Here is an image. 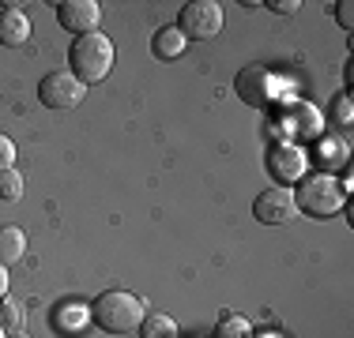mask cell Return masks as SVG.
I'll return each instance as SVG.
<instances>
[{"label":"cell","instance_id":"cell-1","mask_svg":"<svg viewBox=\"0 0 354 338\" xmlns=\"http://www.w3.org/2000/svg\"><path fill=\"white\" fill-rule=\"evenodd\" d=\"M113 57H117V49L102 30L80 34V38L72 41V49H68V72L83 83V87H95V83H102L109 75Z\"/></svg>","mask_w":354,"mask_h":338},{"label":"cell","instance_id":"cell-2","mask_svg":"<svg viewBox=\"0 0 354 338\" xmlns=\"http://www.w3.org/2000/svg\"><path fill=\"white\" fill-rule=\"evenodd\" d=\"M143 316H147L143 301L129 290H106L102 297H95V304H91V324L102 327L106 335L136 331V327L143 324Z\"/></svg>","mask_w":354,"mask_h":338},{"label":"cell","instance_id":"cell-3","mask_svg":"<svg viewBox=\"0 0 354 338\" xmlns=\"http://www.w3.org/2000/svg\"><path fill=\"white\" fill-rule=\"evenodd\" d=\"M301 188L294 192V207L309 218H332L335 210L347 207V192L339 188L332 173H306L301 177Z\"/></svg>","mask_w":354,"mask_h":338},{"label":"cell","instance_id":"cell-4","mask_svg":"<svg viewBox=\"0 0 354 338\" xmlns=\"http://www.w3.org/2000/svg\"><path fill=\"white\" fill-rule=\"evenodd\" d=\"M275 132L283 135L279 143H298V147H306V143H317L320 135H324V121H320L317 106L313 101H286V106L275 109Z\"/></svg>","mask_w":354,"mask_h":338},{"label":"cell","instance_id":"cell-5","mask_svg":"<svg viewBox=\"0 0 354 338\" xmlns=\"http://www.w3.org/2000/svg\"><path fill=\"white\" fill-rule=\"evenodd\" d=\"M174 27L185 34V41H212L223 30V4L218 0H192L181 8Z\"/></svg>","mask_w":354,"mask_h":338},{"label":"cell","instance_id":"cell-6","mask_svg":"<svg viewBox=\"0 0 354 338\" xmlns=\"http://www.w3.org/2000/svg\"><path fill=\"white\" fill-rule=\"evenodd\" d=\"M268 173L279 188H294L309 173V150L298 143H272L268 150Z\"/></svg>","mask_w":354,"mask_h":338},{"label":"cell","instance_id":"cell-7","mask_svg":"<svg viewBox=\"0 0 354 338\" xmlns=\"http://www.w3.org/2000/svg\"><path fill=\"white\" fill-rule=\"evenodd\" d=\"M83 98H87V87L75 79L68 68H57V72L41 75V83H38V101L46 109H75Z\"/></svg>","mask_w":354,"mask_h":338},{"label":"cell","instance_id":"cell-8","mask_svg":"<svg viewBox=\"0 0 354 338\" xmlns=\"http://www.w3.org/2000/svg\"><path fill=\"white\" fill-rule=\"evenodd\" d=\"M298 207H294V192L290 188H264L252 199V218L264 226H286L294 222Z\"/></svg>","mask_w":354,"mask_h":338},{"label":"cell","instance_id":"cell-9","mask_svg":"<svg viewBox=\"0 0 354 338\" xmlns=\"http://www.w3.org/2000/svg\"><path fill=\"white\" fill-rule=\"evenodd\" d=\"M275 75L268 72L264 64H249V68H241V75L234 79V90L241 95V101H249V106H272L275 101Z\"/></svg>","mask_w":354,"mask_h":338},{"label":"cell","instance_id":"cell-10","mask_svg":"<svg viewBox=\"0 0 354 338\" xmlns=\"http://www.w3.org/2000/svg\"><path fill=\"white\" fill-rule=\"evenodd\" d=\"M57 23L64 30H72L75 38L80 34H95L98 23H102V4L98 0H61L57 4Z\"/></svg>","mask_w":354,"mask_h":338},{"label":"cell","instance_id":"cell-11","mask_svg":"<svg viewBox=\"0 0 354 338\" xmlns=\"http://www.w3.org/2000/svg\"><path fill=\"white\" fill-rule=\"evenodd\" d=\"M30 38V15L23 12V4H8L0 12V46L15 49Z\"/></svg>","mask_w":354,"mask_h":338},{"label":"cell","instance_id":"cell-12","mask_svg":"<svg viewBox=\"0 0 354 338\" xmlns=\"http://www.w3.org/2000/svg\"><path fill=\"white\" fill-rule=\"evenodd\" d=\"M185 49H189V41H185V34L177 27H162L151 38V53H155L158 61H181Z\"/></svg>","mask_w":354,"mask_h":338},{"label":"cell","instance_id":"cell-13","mask_svg":"<svg viewBox=\"0 0 354 338\" xmlns=\"http://www.w3.org/2000/svg\"><path fill=\"white\" fill-rule=\"evenodd\" d=\"M27 252V233L19 226H0V267H12Z\"/></svg>","mask_w":354,"mask_h":338},{"label":"cell","instance_id":"cell-14","mask_svg":"<svg viewBox=\"0 0 354 338\" xmlns=\"http://www.w3.org/2000/svg\"><path fill=\"white\" fill-rule=\"evenodd\" d=\"M87 324H91V308H83V304H64V308L53 312V327L68 338H75Z\"/></svg>","mask_w":354,"mask_h":338},{"label":"cell","instance_id":"cell-15","mask_svg":"<svg viewBox=\"0 0 354 338\" xmlns=\"http://www.w3.org/2000/svg\"><path fill=\"white\" fill-rule=\"evenodd\" d=\"M309 162H320V166H324L320 173H328V169H335V166H347V143L320 135V139H317V158H309Z\"/></svg>","mask_w":354,"mask_h":338},{"label":"cell","instance_id":"cell-16","mask_svg":"<svg viewBox=\"0 0 354 338\" xmlns=\"http://www.w3.org/2000/svg\"><path fill=\"white\" fill-rule=\"evenodd\" d=\"M212 338H252V324L241 316V312H223Z\"/></svg>","mask_w":354,"mask_h":338},{"label":"cell","instance_id":"cell-17","mask_svg":"<svg viewBox=\"0 0 354 338\" xmlns=\"http://www.w3.org/2000/svg\"><path fill=\"white\" fill-rule=\"evenodd\" d=\"M136 331L140 338H177V324L170 316H162V312H147Z\"/></svg>","mask_w":354,"mask_h":338},{"label":"cell","instance_id":"cell-18","mask_svg":"<svg viewBox=\"0 0 354 338\" xmlns=\"http://www.w3.org/2000/svg\"><path fill=\"white\" fill-rule=\"evenodd\" d=\"M23 324H27V312H23V304L12 301V297L0 301V327H4V335H19Z\"/></svg>","mask_w":354,"mask_h":338},{"label":"cell","instance_id":"cell-19","mask_svg":"<svg viewBox=\"0 0 354 338\" xmlns=\"http://www.w3.org/2000/svg\"><path fill=\"white\" fill-rule=\"evenodd\" d=\"M0 199L4 203H15V199H23V173L19 169H0Z\"/></svg>","mask_w":354,"mask_h":338},{"label":"cell","instance_id":"cell-20","mask_svg":"<svg viewBox=\"0 0 354 338\" xmlns=\"http://www.w3.org/2000/svg\"><path fill=\"white\" fill-rule=\"evenodd\" d=\"M332 121H335V128H343V132L351 128V121H354V101H351V95H339V98H335Z\"/></svg>","mask_w":354,"mask_h":338},{"label":"cell","instance_id":"cell-21","mask_svg":"<svg viewBox=\"0 0 354 338\" xmlns=\"http://www.w3.org/2000/svg\"><path fill=\"white\" fill-rule=\"evenodd\" d=\"M335 23H339L343 30L354 27V4L351 0H339V4H335Z\"/></svg>","mask_w":354,"mask_h":338},{"label":"cell","instance_id":"cell-22","mask_svg":"<svg viewBox=\"0 0 354 338\" xmlns=\"http://www.w3.org/2000/svg\"><path fill=\"white\" fill-rule=\"evenodd\" d=\"M15 166V143L0 132V169H12Z\"/></svg>","mask_w":354,"mask_h":338},{"label":"cell","instance_id":"cell-23","mask_svg":"<svg viewBox=\"0 0 354 338\" xmlns=\"http://www.w3.org/2000/svg\"><path fill=\"white\" fill-rule=\"evenodd\" d=\"M268 8H272L275 15H294L301 8V0H268Z\"/></svg>","mask_w":354,"mask_h":338},{"label":"cell","instance_id":"cell-24","mask_svg":"<svg viewBox=\"0 0 354 338\" xmlns=\"http://www.w3.org/2000/svg\"><path fill=\"white\" fill-rule=\"evenodd\" d=\"M8 297V267H0V301Z\"/></svg>","mask_w":354,"mask_h":338},{"label":"cell","instance_id":"cell-25","mask_svg":"<svg viewBox=\"0 0 354 338\" xmlns=\"http://www.w3.org/2000/svg\"><path fill=\"white\" fill-rule=\"evenodd\" d=\"M252 338H279V335H272V331H268V335H252Z\"/></svg>","mask_w":354,"mask_h":338},{"label":"cell","instance_id":"cell-26","mask_svg":"<svg viewBox=\"0 0 354 338\" xmlns=\"http://www.w3.org/2000/svg\"><path fill=\"white\" fill-rule=\"evenodd\" d=\"M0 338H8V335H4V327H0Z\"/></svg>","mask_w":354,"mask_h":338},{"label":"cell","instance_id":"cell-27","mask_svg":"<svg viewBox=\"0 0 354 338\" xmlns=\"http://www.w3.org/2000/svg\"><path fill=\"white\" fill-rule=\"evenodd\" d=\"M8 338H23V335H8Z\"/></svg>","mask_w":354,"mask_h":338}]
</instances>
